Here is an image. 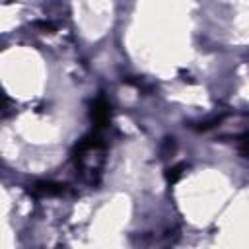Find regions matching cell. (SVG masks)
Here are the masks:
<instances>
[{"mask_svg": "<svg viewBox=\"0 0 249 249\" xmlns=\"http://www.w3.org/2000/svg\"><path fill=\"white\" fill-rule=\"evenodd\" d=\"M35 195H60L64 193V187L62 185H54V183H39L35 189H33Z\"/></svg>", "mask_w": 249, "mask_h": 249, "instance_id": "1", "label": "cell"}, {"mask_svg": "<svg viewBox=\"0 0 249 249\" xmlns=\"http://www.w3.org/2000/svg\"><path fill=\"white\" fill-rule=\"evenodd\" d=\"M0 107H2V95H0Z\"/></svg>", "mask_w": 249, "mask_h": 249, "instance_id": "2", "label": "cell"}]
</instances>
